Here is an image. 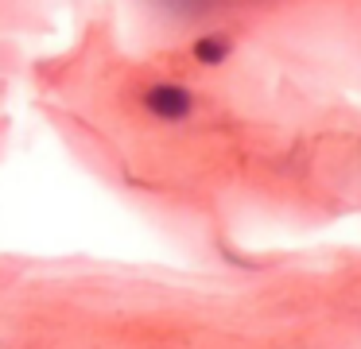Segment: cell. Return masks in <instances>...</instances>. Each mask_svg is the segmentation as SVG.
Segmentation results:
<instances>
[{"label": "cell", "instance_id": "7a4b0ae2", "mask_svg": "<svg viewBox=\"0 0 361 349\" xmlns=\"http://www.w3.org/2000/svg\"><path fill=\"white\" fill-rule=\"evenodd\" d=\"M226 54V39H206L198 43V59H221Z\"/></svg>", "mask_w": 361, "mask_h": 349}, {"label": "cell", "instance_id": "6da1fadb", "mask_svg": "<svg viewBox=\"0 0 361 349\" xmlns=\"http://www.w3.org/2000/svg\"><path fill=\"white\" fill-rule=\"evenodd\" d=\"M148 109L159 116H183L190 109V97L183 90H175V85H159V90L148 93Z\"/></svg>", "mask_w": 361, "mask_h": 349}]
</instances>
